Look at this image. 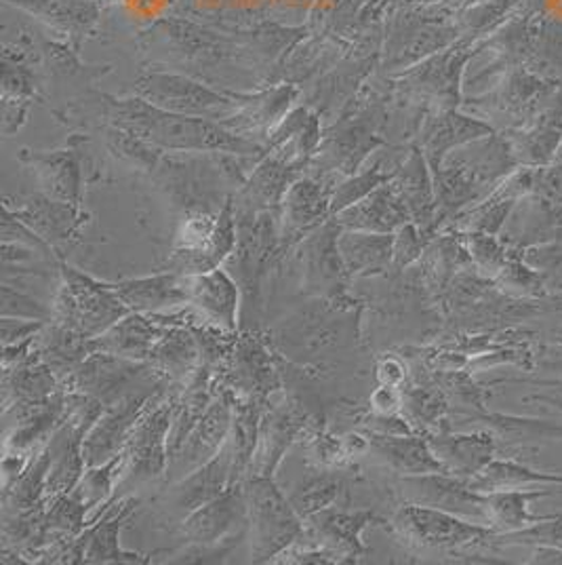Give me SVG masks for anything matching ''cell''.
<instances>
[{"mask_svg":"<svg viewBox=\"0 0 562 565\" xmlns=\"http://www.w3.org/2000/svg\"><path fill=\"white\" fill-rule=\"evenodd\" d=\"M399 494L407 504L439 509L451 515L487 525L485 494L474 492L468 486V479L464 477L448 472L400 475Z\"/></svg>","mask_w":562,"mask_h":565,"instance_id":"cell-10","label":"cell"},{"mask_svg":"<svg viewBox=\"0 0 562 565\" xmlns=\"http://www.w3.org/2000/svg\"><path fill=\"white\" fill-rule=\"evenodd\" d=\"M268 403L270 399H259V397H236L235 399V416H233V428L228 437V444L235 456V465H233L235 483H242L249 477L251 462L258 449L259 423Z\"/></svg>","mask_w":562,"mask_h":565,"instance_id":"cell-33","label":"cell"},{"mask_svg":"<svg viewBox=\"0 0 562 565\" xmlns=\"http://www.w3.org/2000/svg\"><path fill=\"white\" fill-rule=\"evenodd\" d=\"M224 388L235 397L270 399L281 388L279 372L256 333H242L236 338L235 351L224 372Z\"/></svg>","mask_w":562,"mask_h":565,"instance_id":"cell-16","label":"cell"},{"mask_svg":"<svg viewBox=\"0 0 562 565\" xmlns=\"http://www.w3.org/2000/svg\"><path fill=\"white\" fill-rule=\"evenodd\" d=\"M331 199L333 196H328L327 189H323L318 182L298 180L291 184L282 199V236H289V245L321 228L331 213Z\"/></svg>","mask_w":562,"mask_h":565,"instance_id":"cell-22","label":"cell"},{"mask_svg":"<svg viewBox=\"0 0 562 565\" xmlns=\"http://www.w3.org/2000/svg\"><path fill=\"white\" fill-rule=\"evenodd\" d=\"M62 388V380L34 349V353L22 363L2 367V412L20 403L47 399Z\"/></svg>","mask_w":562,"mask_h":565,"instance_id":"cell-27","label":"cell"},{"mask_svg":"<svg viewBox=\"0 0 562 565\" xmlns=\"http://www.w3.org/2000/svg\"><path fill=\"white\" fill-rule=\"evenodd\" d=\"M548 492H520V490H499L485 494V513L487 525L495 534H512L525 527H531L539 521L550 518H533L529 515V502L541 498Z\"/></svg>","mask_w":562,"mask_h":565,"instance_id":"cell-36","label":"cell"},{"mask_svg":"<svg viewBox=\"0 0 562 565\" xmlns=\"http://www.w3.org/2000/svg\"><path fill=\"white\" fill-rule=\"evenodd\" d=\"M110 122L141 141L173 152H226V154H256L261 152L253 143L209 118L175 115L148 104L145 99H122L108 104Z\"/></svg>","mask_w":562,"mask_h":565,"instance_id":"cell-1","label":"cell"},{"mask_svg":"<svg viewBox=\"0 0 562 565\" xmlns=\"http://www.w3.org/2000/svg\"><path fill=\"white\" fill-rule=\"evenodd\" d=\"M180 384H169L148 403L125 448L118 488L131 481H154L169 469V433L177 407Z\"/></svg>","mask_w":562,"mask_h":565,"instance_id":"cell-6","label":"cell"},{"mask_svg":"<svg viewBox=\"0 0 562 565\" xmlns=\"http://www.w3.org/2000/svg\"><path fill=\"white\" fill-rule=\"evenodd\" d=\"M152 399L154 397L140 395L112 407H106V412L97 418V423L91 426L83 444V456H85L87 469L106 465L108 460L117 458L118 454L125 451L136 424Z\"/></svg>","mask_w":562,"mask_h":565,"instance_id":"cell-17","label":"cell"},{"mask_svg":"<svg viewBox=\"0 0 562 565\" xmlns=\"http://www.w3.org/2000/svg\"><path fill=\"white\" fill-rule=\"evenodd\" d=\"M307 428V416L295 403L266 405L259 423V441L249 477L274 479L284 454L302 437Z\"/></svg>","mask_w":562,"mask_h":565,"instance_id":"cell-15","label":"cell"},{"mask_svg":"<svg viewBox=\"0 0 562 565\" xmlns=\"http://www.w3.org/2000/svg\"><path fill=\"white\" fill-rule=\"evenodd\" d=\"M371 412L379 416H392L402 412V388L379 384L371 395Z\"/></svg>","mask_w":562,"mask_h":565,"instance_id":"cell-45","label":"cell"},{"mask_svg":"<svg viewBox=\"0 0 562 565\" xmlns=\"http://www.w3.org/2000/svg\"><path fill=\"white\" fill-rule=\"evenodd\" d=\"M238 241L235 254L226 259V270L235 277L245 296V305L261 308V285L270 273L274 259L282 254L277 217L272 212L236 217Z\"/></svg>","mask_w":562,"mask_h":565,"instance_id":"cell-7","label":"cell"},{"mask_svg":"<svg viewBox=\"0 0 562 565\" xmlns=\"http://www.w3.org/2000/svg\"><path fill=\"white\" fill-rule=\"evenodd\" d=\"M247 494V542L249 562H277L304 534V519L298 515L289 498L282 494L274 479L247 477L242 481Z\"/></svg>","mask_w":562,"mask_h":565,"instance_id":"cell-2","label":"cell"},{"mask_svg":"<svg viewBox=\"0 0 562 565\" xmlns=\"http://www.w3.org/2000/svg\"><path fill=\"white\" fill-rule=\"evenodd\" d=\"M233 465L235 456L233 448L226 441L219 454L212 458L201 469L190 472L184 479L175 481L169 490V502L175 515L186 519L192 511L201 509L203 504L212 502L213 498L224 494L230 486H236L233 479Z\"/></svg>","mask_w":562,"mask_h":565,"instance_id":"cell-18","label":"cell"},{"mask_svg":"<svg viewBox=\"0 0 562 565\" xmlns=\"http://www.w3.org/2000/svg\"><path fill=\"white\" fill-rule=\"evenodd\" d=\"M420 254H422V243L418 238L415 228L409 226V224L400 226L399 235L395 236V259H392V266L397 270H402L411 262L420 258Z\"/></svg>","mask_w":562,"mask_h":565,"instance_id":"cell-43","label":"cell"},{"mask_svg":"<svg viewBox=\"0 0 562 565\" xmlns=\"http://www.w3.org/2000/svg\"><path fill=\"white\" fill-rule=\"evenodd\" d=\"M47 444L43 448L34 449L22 475L7 488H2V513H20L47 502L45 488L51 465Z\"/></svg>","mask_w":562,"mask_h":565,"instance_id":"cell-35","label":"cell"},{"mask_svg":"<svg viewBox=\"0 0 562 565\" xmlns=\"http://www.w3.org/2000/svg\"><path fill=\"white\" fill-rule=\"evenodd\" d=\"M337 249L350 279L383 275L395 259V236L346 231L337 236Z\"/></svg>","mask_w":562,"mask_h":565,"instance_id":"cell-28","label":"cell"},{"mask_svg":"<svg viewBox=\"0 0 562 565\" xmlns=\"http://www.w3.org/2000/svg\"><path fill=\"white\" fill-rule=\"evenodd\" d=\"M0 298H2V307H0L2 317L28 319V321H43V323H51L53 321V307H47L45 302L36 300L34 296L25 294L20 287L2 282Z\"/></svg>","mask_w":562,"mask_h":565,"instance_id":"cell-40","label":"cell"},{"mask_svg":"<svg viewBox=\"0 0 562 565\" xmlns=\"http://www.w3.org/2000/svg\"><path fill=\"white\" fill-rule=\"evenodd\" d=\"M369 449L375 456L399 475H425L445 472L443 465L434 458L428 439L420 435H379L367 433Z\"/></svg>","mask_w":562,"mask_h":565,"instance_id":"cell-29","label":"cell"},{"mask_svg":"<svg viewBox=\"0 0 562 565\" xmlns=\"http://www.w3.org/2000/svg\"><path fill=\"white\" fill-rule=\"evenodd\" d=\"M51 307L55 323L91 340L131 312L110 282L95 281L64 262L60 266V289Z\"/></svg>","mask_w":562,"mask_h":565,"instance_id":"cell-4","label":"cell"},{"mask_svg":"<svg viewBox=\"0 0 562 565\" xmlns=\"http://www.w3.org/2000/svg\"><path fill=\"white\" fill-rule=\"evenodd\" d=\"M187 294L190 307L207 323L221 330L236 331L240 287L226 268L219 266L209 273L187 277Z\"/></svg>","mask_w":562,"mask_h":565,"instance_id":"cell-20","label":"cell"},{"mask_svg":"<svg viewBox=\"0 0 562 565\" xmlns=\"http://www.w3.org/2000/svg\"><path fill=\"white\" fill-rule=\"evenodd\" d=\"M36 353L64 384L95 353L94 340L51 321L36 333Z\"/></svg>","mask_w":562,"mask_h":565,"instance_id":"cell-31","label":"cell"},{"mask_svg":"<svg viewBox=\"0 0 562 565\" xmlns=\"http://www.w3.org/2000/svg\"><path fill=\"white\" fill-rule=\"evenodd\" d=\"M335 222L346 231L392 235L404 226L407 210L397 190L377 189L335 215Z\"/></svg>","mask_w":562,"mask_h":565,"instance_id":"cell-24","label":"cell"},{"mask_svg":"<svg viewBox=\"0 0 562 565\" xmlns=\"http://www.w3.org/2000/svg\"><path fill=\"white\" fill-rule=\"evenodd\" d=\"M428 446L448 475L469 479L491 462L495 441L489 433L428 435Z\"/></svg>","mask_w":562,"mask_h":565,"instance_id":"cell-25","label":"cell"},{"mask_svg":"<svg viewBox=\"0 0 562 565\" xmlns=\"http://www.w3.org/2000/svg\"><path fill=\"white\" fill-rule=\"evenodd\" d=\"M140 498L122 495L106 504L104 513H97L89 527L74 539V548L80 564H148L150 559L133 551H122L118 544L120 530L136 518Z\"/></svg>","mask_w":562,"mask_h":565,"instance_id":"cell-11","label":"cell"},{"mask_svg":"<svg viewBox=\"0 0 562 565\" xmlns=\"http://www.w3.org/2000/svg\"><path fill=\"white\" fill-rule=\"evenodd\" d=\"M148 361L169 382L184 386L201 365V349L190 328H169L152 347Z\"/></svg>","mask_w":562,"mask_h":565,"instance_id":"cell-32","label":"cell"},{"mask_svg":"<svg viewBox=\"0 0 562 565\" xmlns=\"http://www.w3.org/2000/svg\"><path fill=\"white\" fill-rule=\"evenodd\" d=\"M342 226L337 222L316 228L312 235L302 241V285L307 294L327 298V300H342L346 281L350 279L346 266L337 249V236Z\"/></svg>","mask_w":562,"mask_h":565,"instance_id":"cell-14","label":"cell"},{"mask_svg":"<svg viewBox=\"0 0 562 565\" xmlns=\"http://www.w3.org/2000/svg\"><path fill=\"white\" fill-rule=\"evenodd\" d=\"M24 161L34 167L39 182L51 199L72 203L78 207L80 199V173L78 163L66 150H57L51 154H28L25 150Z\"/></svg>","mask_w":562,"mask_h":565,"instance_id":"cell-34","label":"cell"},{"mask_svg":"<svg viewBox=\"0 0 562 565\" xmlns=\"http://www.w3.org/2000/svg\"><path fill=\"white\" fill-rule=\"evenodd\" d=\"M169 384L173 382H169L150 361L94 353L64 382V391L91 395L106 407H112L140 395L154 397Z\"/></svg>","mask_w":562,"mask_h":565,"instance_id":"cell-5","label":"cell"},{"mask_svg":"<svg viewBox=\"0 0 562 565\" xmlns=\"http://www.w3.org/2000/svg\"><path fill=\"white\" fill-rule=\"evenodd\" d=\"M122 458H125V454H118L117 458L108 460L106 465L87 469L80 477V481L72 490V495L78 502H83L87 507V511H94L101 504L106 507L117 498L115 492L118 490V475L122 467Z\"/></svg>","mask_w":562,"mask_h":565,"instance_id":"cell-38","label":"cell"},{"mask_svg":"<svg viewBox=\"0 0 562 565\" xmlns=\"http://www.w3.org/2000/svg\"><path fill=\"white\" fill-rule=\"evenodd\" d=\"M247 494L245 486H230L224 494L213 498L212 502L192 511L182 519V536L187 544L196 546H236L247 539Z\"/></svg>","mask_w":562,"mask_h":565,"instance_id":"cell-9","label":"cell"},{"mask_svg":"<svg viewBox=\"0 0 562 565\" xmlns=\"http://www.w3.org/2000/svg\"><path fill=\"white\" fill-rule=\"evenodd\" d=\"M110 287L117 291L118 298L131 312L166 315L190 307L187 277L171 270L140 279L110 282Z\"/></svg>","mask_w":562,"mask_h":565,"instance_id":"cell-19","label":"cell"},{"mask_svg":"<svg viewBox=\"0 0 562 565\" xmlns=\"http://www.w3.org/2000/svg\"><path fill=\"white\" fill-rule=\"evenodd\" d=\"M89 428L85 424L66 420L51 435L47 448L51 454L45 498L53 502L60 495L72 494L80 477L87 471L83 444Z\"/></svg>","mask_w":562,"mask_h":565,"instance_id":"cell-21","label":"cell"},{"mask_svg":"<svg viewBox=\"0 0 562 565\" xmlns=\"http://www.w3.org/2000/svg\"><path fill=\"white\" fill-rule=\"evenodd\" d=\"M499 544H543L548 548L562 551V518L545 519L543 523H536L531 527H525L512 534H495V541Z\"/></svg>","mask_w":562,"mask_h":565,"instance_id":"cell-42","label":"cell"},{"mask_svg":"<svg viewBox=\"0 0 562 565\" xmlns=\"http://www.w3.org/2000/svg\"><path fill=\"white\" fill-rule=\"evenodd\" d=\"M388 178L381 175V171L374 167L371 171L363 173V175H356L348 182H344L339 189L333 192V199H331V213L337 215L339 212H344L346 207H350L354 203H358L360 199H365L367 194H371L374 190L381 186V182H386Z\"/></svg>","mask_w":562,"mask_h":565,"instance_id":"cell-41","label":"cell"},{"mask_svg":"<svg viewBox=\"0 0 562 565\" xmlns=\"http://www.w3.org/2000/svg\"><path fill=\"white\" fill-rule=\"evenodd\" d=\"M300 167L289 166L279 157H268L256 169L251 180L240 190L236 201V217L258 215L263 212H274L282 203L287 190L295 182V173Z\"/></svg>","mask_w":562,"mask_h":565,"instance_id":"cell-23","label":"cell"},{"mask_svg":"<svg viewBox=\"0 0 562 565\" xmlns=\"http://www.w3.org/2000/svg\"><path fill=\"white\" fill-rule=\"evenodd\" d=\"M390 532L413 553L462 555L495 541L487 525L451 515L439 509L407 504L390 519Z\"/></svg>","mask_w":562,"mask_h":565,"instance_id":"cell-3","label":"cell"},{"mask_svg":"<svg viewBox=\"0 0 562 565\" xmlns=\"http://www.w3.org/2000/svg\"><path fill=\"white\" fill-rule=\"evenodd\" d=\"M169 328L152 319V315L129 312L106 333L94 338L95 353L117 354L133 361H148L152 347Z\"/></svg>","mask_w":562,"mask_h":565,"instance_id":"cell-26","label":"cell"},{"mask_svg":"<svg viewBox=\"0 0 562 565\" xmlns=\"http://www.w3.org/2000/svg\"><path fill=\"white\" fill-rule=\"evenodd\" d=\"M375 376L377 382L383 384V386H402L404 380L409 376V370L407 365L400 361L399 356L395 354H386L377 361V367H375Z\"/></svg>","mask_w":562,"mask_h":565,"instance_id":"cell-46","label":"cell"},{"mask_svg":"<svg viewBox=\"0 0 562 565\" xmlns=\"http://www.w3.org/2000/svg\"><path fill=\"white\" fill-rule=\"evenodd\" d=\"M381 521L369 511H346V509H325L304 519V534L298 542L328 551L337 557L339 564H352L367 553L363 544V532Z\"/></svg>","mask_w":562,"mask_h":565,"instance_id":"cell-13","label":"cell"},{"mask_svg":"<svg viewBox=\"0 0 562 565\" xmlns=\"http://www.w3.org/2000/svg\"><path fill=\"white\" fill-rule=\"evenodd\" d=\"M446 403L439 391L428 386L402 388V416L413 424V428L423 430L436 426L445 414Z\"/></svg>","mask_w":562,"mask_h":565,"instance_id":"cell-39","label":"cell"},{"mask_svg":"<svg viewBox=\"0 0 562 565\" xmlns=\"http://www.w3.org/2000/svg\"><path fill=\"white\" fill-rule=\"evenodd\" d=\"M235 393L228 388H224L215 397L207 414L190 433L184 448L180 449V454L169 462V469L164 475L166 481L175 483V481L184 479L186 475L201 469L203 465H207L219 454V449L224 448V444L230 437L233 416H235Z\"/></svg>","mask_w":562,"mask_h":565,"instance_id":"cell-12","label":"cell"},{"mask_svg":"<svg viewBox=\"0 0 562 565\" xmlns=\"http://www.w3.org/2000/svg\"><path fill=\"white\" fill-rule=\"evenodd\" d=\"M344 492H346L344 477L333 469H325V471L307 475L295 488V492L289 495V502L293 504L300 518L307 519L318 511L331 509L335 502H339Z\"/></svg>","mask_w":562,"mask_h":565,"instance_id":"cell-37","label":"cell"},{"mask_svg":"<svg viewBox=\"0 0 562 565\" xmlns=\"http://www.w3.org/2000/svg\"><path fill=\"white\" fill-rule=\"evenodd\" d=\"M13 215L22 220L36 235L43 236L48 245L72 241V236H76L83 224V215L78 213L76 205L51 199L47 194L32 196L24 207Z\"/></svg>","mask_w":562,"mask_h":565,"instance_id":"cell-30","label":"cell"},{"mask_svg":"<svg viewBox=\"0 0 562 565\" xmlns=\"http://www.w3.org/2000/svg\"><path fill=\"white\" fill-rule=\"evenodd\" d=\"M47 323L43 321H28V319H13V317H2L0 319V331H2V347L20 344L28 338L36 335Z\"/></svg>","mask_w":562,"mask_h":565,"instance_id":"cell-44","label":"cell"},{"mask_svg":"<svg viewBox=\"0 0 562 565\" xmlns=\"http://www.w3.org/2000/svg\"><path fill=\"white\" fill-rule=\"evenodd\" d=\"M138 95L148 104L175 115L209 118L221 125L235 117L238 104L182 76L148 74L138 83Z\"/></svg>","mask_w":562,"mask_h":565,"instance_id":"cell-8","label":"cell"}]
</instances>
